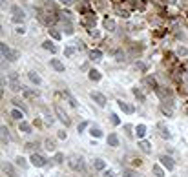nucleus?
<instances>
[{
	"instance_id": "f257e3e1",
	"label": "nucleus",
	"mask_w": 188,
	"mask_h": 177,
	"mask_svg": "<svg viewBox=\"0 0 188 177\" xmlns=\"http://www.w3.org/2000/svg\"><path fill=\"white\" fill-rule=\"evenodd\" d=\"M31 164H35V166H38V168H42V166L46 164V159L42 157V155H38V153H33V155H31Z\"/></svg>"
},
{
	"instance_id": "f03ea898",
	"label": "nucleus",
	"mask_w": 188,
	"mask_h": 177,
	"mask_svg": "<svg viewBox=\"0 0 188 177\" xmlns=\"http://www.w3.org/2000/svg\"><path fill=\"white\" fill-rule=\"evenodd\" d=\"M91 99L95 100L99 106H106V97H104L102 93H99V91H91Z\"/></svg>"
},
{
	"instance_id": "7ed1b4c3",
	"label": "nucleus",
	"mask_w": 188,
	"mask_h": 177,
	"mask_svg": "<svg viewBox=\"0 0 188 177\" xmlns=\"http://www.w3.org/2000/svg\"><path fill=\"white\" fill-rule=\"evenodd\" d=\"M69 168H73V170H80V168H82V159L77 157V155H73V157L69 159Z\"/></svg>"
},
{
	"instance_id": "20e7f679",
	"label": "nucleus",
	"mask_w": 188,
	"mask_h": 177,
	"mask_svg": "<svg viewBox=\"0 0 188 177\" xmlns=\"http://www.w3.org/2000/svg\"><path fill=\"white\" fill-rule=\"evenodd\" d=\"M161 163H163V166L166 170H174V161H172V157H168V155H161V159H159Z\"/></svg>"
},
{
	"instance_id": "39448f33",
	"label": "nucleus",
	"mask_w": 188,
	"mask_h": 177,
	"mask_svg": "<svg viewBox=\"0 0 188 177\" xmlns=\"http://www.w3.org/2000/svg\"><path fill=\"white\" fill-rule=\"evenodd\" d=\"M24 11H22V9H18L17 6L13 7V22H22V20H24Z\"/></svg>"
},
{
	"instance_id": "423d86ee",
	"label": "nucleus",
	"mask_w": 188,
	"mask_h": 177,
	"mask_svg": "<svg viewBox=\"0 0 188 177\" xmlns=\"http://www.w3.org/2000/svg\"><path fill=\"white\" fill-rule=\"evenodd\" d=\"M9 80H11V90H13V91H18L20 88H22V86L18 84V75H17V73H11V75H9Z\"/></svg>"
},
{
	"instance_id": "0eeeda50",
	"label": "nucleus",
	"mask_w": 188,
	"mask_h": 177,
	"mask_svg": "<svg viewBox=\"0 0 188 177\" xmlns=\"http://www.w3.org/2000/svg\"><path fill=\"white\" fill-rule=\"evenodd\" d=\"M55 111H57V115H59V119H60L62 122H64V124H69V119H68V115H66V111H62L60 106H57Z\"/></svg>"
},
{
	"instance_id": "6e6552de",
	"label": "nucleus",
	"mask_w": 188,
	"mask_h": 177,
	"mask_svg": "<svg viewBox=\"0 0 188 177\" xmlns=\"http://www.w3.org/2000/svg\"><path fill=\"white\" fill-rule=\"evenodd\" d=\"M157 128H159L161 137H164V139H170V131H168V128L164 126V122H159V124H157Z\"/></svg>"
},
{
	"instance_id": "1a4fd4ad",
	"label": "nucleus",
	"mask_w": 188,
	"mask_h": 177,
	"mask_svg": "<svg viewBox=\"0 0 188 177\" xmlns=\"http://www.w3.org/2000/svg\"><path fill=\"white\" fill-rule=\"evenodd\" d=\"M139 148H141L144 153H150V152H152V144H150L148 141H141V142H139Z\"/></svg>"
},
{
	"instance_id": "9d476101",
	"label": "nucleus",
	"mask_w": 188,
	"mask_h": 177,
	"mask_svg": "<svg viewBox=\"0 0 188 177\" xmlns=\"http://www.w3.org/2000/svg\"><path fill=\"white\" fill-rule=\"evenodd\" d=\"M108 144H110V146H119V137H117L115 133H110L108 135Z\"/></svg>"
},
{
	"instance_id": "9b49d317",
	"label": "nucleus",
	"mask_w": 188,
	"mask_h": 177,
	"mask_svg": "<svg viewBox=\"0 0 188 177\" xmlns=\"http://www.w3.org/2000/svg\"><path fill=\"white\" fill-rule=\"evenodd\" d=\"M44 148H46L48 152H55V141H53V139H46V141H44Z\"/></svg>"
},
{
	"instance_id": "f8f14e48",
	"label": "nucleus",
	"mask_w": 188,
	"mask_h": 177,
	"mask_svg": "<svg viewBox=\"0 0 188 177\" xmlns=\"http://www.w3.org/2000/svg\"><path fill=\"white\" fill-rule=\"evenodd\" d=\"M119 108L122 110V111H126V113H133V106H130V104H126V102H119Z\"/></svg>"
},
{
	"instance_id": "ddd939ff",
	"label": "nucleus",
	"mask_w": 188,
	"mask_h": 177,
	"mask_svg": "<svg viewBox=\"0 0 188 177\" xmlns=\"http://www.w3.org/2000/svg\"><path fill=\"white\" fill-rule=\"evenodd\" d=\"M152 170H153L155 177H164V172H163V168H161L159 164H153V166H152Z\"/></svg>"
},
{
	"instance_id": "4468645a",
	"label": "nucleus",
	"mask_w": 188,
	"mask_h": 177,
	"mask_svg": "<svg viewBox=\"0 0 188 177\" xmlns=\"http://www.w3.org/2000/svg\"><path fill=\"white\" fill-rule=\"evenodd\" d=\"M51 66H53L57 71H64V64H62V62H59L57 59H53V60H51Z\"/></svg>"
},
{
	"instance_id": "2eb2a0df",
	"label": "nucleus",
	"mask_w": 188,
	"mask_h": 177,
	"mask_svg": "<svg viewBox=\"0 0 188 177\" xmlns=\"http://www.w3.org/2000/svg\"><path fill=\"white\" fill-rule=\"evenodd\" d=\"M144 135H146V126H144V124H139V126H137V137L142 139Z\"/></svg>"
},
{
	"instance_id": "dca6fc26",
	"label": "nucleus",
	"mask_w": 188,
	"mask_h": 177,
	"mask_svg": "<svg viewBox=\"0 0 188 177\" xmlns=\"http://www.w3.org/2000/svg\"><path fill=\"white\" fill-rule=\"evenodd\" d=\"M27 77H29V80H31V82H35V84H40V77L35 73V71H31V73H27Z\"/></svg>"
},
{
	"instance_id": "f3484780",
	"label": "nucleus",
	"mask_w": 188,
	"mask_h": 177,
	"mask_svg": "<svg viewBox=\"0 0 188 177\" xmlns=\"http://www.w3.org/2000/svg\"><path fill=\"white\" fill-rule=\"evenodd\" d=\"M161 111H163V113H166L168 117H172V113H174L172 106H166V104H163V106H161Z\"/></svg>"
},
{
	"instance_id": "a211bd4d",
	"label": "nucleus",
	"mask_w": 188,
	"mask_h": 177,
	"mask_svg": "<svg viewBox=\"0 0 188 177\" xmlns=\"http://www.w3.org/2000/svg\"><path fill=\"white\" fill-rule=\"evenodd\" d=\"M90 79H91V80H101V73H99L97 69H91V71H90Z\"/></svg>"
},
{
	"instance_id": "6ab92c4d",
	"label": "nucleus",
	"mask_w": 188,
	"mask_h": 177,
	"mask_svg": "<svg viewBox=\"0 0 188 177\" xmlns=\"http://www.w3.org/2000/svg\"><path fill=\"white\" fill-rule=\"evenodd\" d=\"M9 141V135H7V128L6 126H2V144L6 146V142Z\"/></svg>"
},
{
	"instance_id": "aec40b11",
	"label": "nucleus",
	"mask_w": 188,
	"mask_h": 177,
	"mask_svg": "<svg viewBox=\"0 0 188 177\" xmlns=\"http://www.w3.org/2000/svg\"><path fill=\"white\" fill-rule=\"evenodd\" d=\"M93 166H95L97 170H104V168H106V164H104V161H102V159H97L95 163H93Z\"/></svg>"
},
{
	"instance_id": "412c9836",
	"label": "nucleus",
	"mask_w": 188,
	"mask_h": 177,
	"mask_svg": "<svg viewBox=\"0 0 188 177\" xmlns=\"http://www.w3.org/2000/svg\"><path fill=\"white\" fill-rule=\"evenodd\" d=\"M11 117H13V119H17V121H22V117H24V115H22V111L13 110V111H11Z\"/></svg>"
},
{
	"instance_id": "4be33fe9",
	"label": "nucleus",
	"mask_w": 188,
	"mask_h": 177,
	"mask_svg": "<svg viewBox=\"0 0 188 177\" xmlns=\"http://www.w3.org/2000/svg\"><path fill=\"white\" fill-rule=\"evenodd\" d=\"M20 130H22L24 133H29V130H31V128H29V124H27V122H24V121H20Z\"/></svg>"
},
{
	"instance_id": "5701e85b",
	"label": "nucleus",
	"mask_w": 188,
	"mask_h": 177,
	"mask_svg": "<svg viewBox=\"0 0 188 177\" xmlns=\"http://www.w3.org/2000/svg\"><path fill=\"white\" fill-rule=\"evenodd\" d=\"M42 46H44V49H49V51H51V53H55V51H57V48H55L53 44H51V42H44Z\"/></svg>"
},
{
	"instance_id": "b1692460",
	"label": "nucleus",
	"mask_w": 188,
	"mask_h": 177,
	"mask_svg": "<svg viewBox=\"0 0 188 177\" xmlns=\"http://www.w3.org/2000/svg\"><path fill=\"white\" fill-rule=\"evenodd\" d=\"M9 53H11L9 48H7L6 44H2V57H4V59H9Z\"/></svg>"
},
{
	"instance_id": "393cba45",
	"label": "nucleus",
	"mask_w": 188,
	"mask_h": 177,
	"mask_svg": "<svg viewBox=\"0 0 188 177\" xmlns=\"http://www.w3.org/2000/svg\"><path fill=\"white\" fill-rule=\"evenodd\" d=\"M101 57H102V53H101L99 49H95V51H91V59H93V60H101Z\"/></svg>"
},
{
	"instance_id": "a878e982",
	"label": "nucleus",
	"mask_w": 188,
	"mask_h": 177,
	"mask_svg": "<svg viewBox=\"0 0 188 177\" xmlns=\"http://www.w3.org/2000/svg\"><path fill=\"white\" fill-rule=\"evenodd\" d=\"M17 164H18V166H22V168H27V163H26L24 157H17Z\"/></svg>"
},
{
	"instance_id": "bb28decb",
	"label": "nucleus",
	"mask_w": 188,
	"mask_h": 177,
	"mask_svg": "<svg viewBox=\"0 0 188 177\" xmlns=\"http://www.w3.org/2000/svg\"><path fill=\"white\" fill-rule=\"evenodd\" d=\"M91 135H95V137H102V131L99 128H91Z\"/></svg>"
},
{
	"instance_id": "cd10ccee",
	"label": "nucleus",
	"mask_w": 188,
	"mask_h": 177,
	"mask_svg": "<svg viewBox=\"0 0 188 177\" xmlns=\"http://www.w3.org/2000/svg\"><path fill=\"white\" fill-rule=\"evenodd\" d=\"M124 177H141V175H137V173L132 172V170H126V172H124Z\"/></svg>"
},
{
	"instance_id": "c85d7f7f",
	"label": "nucleus",
	"mask_w": 188,
	"mask_h": 177,
	"mask_svg": "<svg viewBox=\"0 0 188 177\" xmlns=\"http://www.w3.org/2000/svg\"><path fill=\"white\" fill-rule=\"evenodd\" d=\"M73 53H75V49H73V48H66V49H64V55H66V57H71Z\"/></svg>"
},
{
	"instance_id": "c756f323",
	"label": "nucleus",
	"mask_w": 188,
	"mask_h": 177,
	"mask_svg": "<svg viewBox=\"0 0 188 177\" xmlns=\"http://www.w3.org/2000/svg\"><path fill=\"white\" fill-rule=\"evenodd\" d=\"M133 93H135V97H139L141 100H144V95H142V93H141V91H139L137 88H135V90H133Z\"/></svg>"
},
{
	"instance_id": "7c9ffc66",
	"label": "nucleus",
	"mask_w": 188,
	"mask_h": 177,
	"mask_svg": "<svg viewBox=\"0 0 188 177\" xmlns=\"http://www.w3.org/2000/svg\"><path fill=\"white\" fill-rule=\"evenodd\" d=\"M177 55H188V49L186 48H179L177 49Z\"/></svg>"
},
{
	"instance_id": "2f4dec72",
	"label": "nucleus",
	"mask_w": 188,
	"mask_h": 177,
	"mask_svg": "<svg viewBox=\"0 0 188 177\" xmlns=\"http://www.w3.org/2000/svg\"><path fill=\"white\" fill-rule=\"evenodd\" d=\"M110 117H111V122H113V124H119V119H117V115H110Z\"/></svg>"
},
{
	"instance_id": "473e14b6",
	"label": "nucleus",
	"mask_w": 188,
	"mask_h": 177,
	"mask_svg": "<svg viewBox=\"0 0 188 177\" xmlns=\"http://www.w3.org/2000/svg\"><path fill=\"white\" fill-rule=\"evenodd\" d=\"M57 163H62V153H57V157H55Z\"/></svg>"
},
{
	"instance_id": "72a5a7b5",
	"label": "nucleus",
	"mask_w": 188,
	"mask_h": 177,
	"mask_svg": "<svg viewBox=\"0 0 188 177\" xmlns=\"http://www.w3.org/2000/svg\"><path fill=\"white\" fill-rule=\"evenodd\" d=\"M86 126H88V122H82V124H80V126H79V131H82V130H84Z\"/></svg>"
},
{
	"instance_id": "f704fd0d",
	"label": "nucleus",
	"mask_w": 188,
	"mask_h": 177,
	"mask_svg": "<svg viewBox=\"0 0 188 177\" xmlns=\"http://www.w3.org/2000/svg\"><path fill=\"white\" fill-rule=\"evenodd\" d=\"M59 139H66V131H59Z\"/></svg>"
},
{
	"instance_id": "c9c22d12",
	"label": "nucleus",
	"mask_w": 188,
	"mask_h": 177,
	"mask_svg": "<svg viewBox=\"0 0 188 177\" xmlns=\"http://www.w3.org/2000/svg\"><path fill=\"white\" fill-rule=\"evenodd\" d=\"M60 2H62V4H68V6H69V4L73 2V0H60Z\"/></svg>"
}]
</instances>
